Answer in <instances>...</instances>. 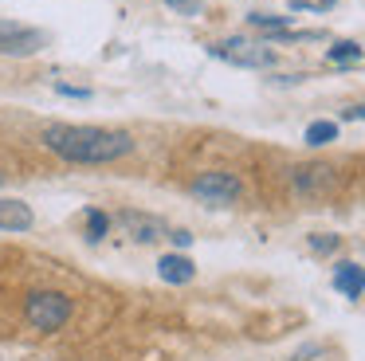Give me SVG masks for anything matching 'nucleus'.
Wrapping results in <instances>:
<instances>
[{
    "label": "nucleus",
    "instance_id": "3",
    "mask_svg": "<svg viewBox=\"0 0 365 361\" xmlns=\"http://www.w3.org/2000/svg\"><path fill=\"white\" fill-rule=\"evenodd\" d=\"M189 193L197 196V200L212 204V208H228V204L240 200L244 185H240V177L228 169H208V173H197V177H192Z\"/></svg>",
    "mask_w": 365,
    "mask_h": 361
},
{
    "label": "nucleus",
    "instance_id": "20",
    "mask_svg": "<svg viewBox=\"0 0 365 361\" xmlns=\"http://www.w3.org/2000/svg\"><path fill=\"white\" fill-rule=\"evenodd\" d=\"M0 185H4V173H0Z\"/></svg>",
    "mask_w": 365,
    "mask_h": 361
},
{
    "label": "nucleus",
    "instance_id": "5",
    "mask_svg": "<svg viewBox=\"0 0 365 361\" xmlns=\"http://www.w3.org/2000/svg\"><path fill=\"white\" fill-rule=\"evenodd\" d=\"M291 188L307 200H318V196H330L338 188V169L322 161H310V165H294L291 169Z\"/></svg>",
    "mask_w": 365,
    "mask_h": 361
},
{
    "label": "nucleus",
    "instance_id": "13",
    "mask_svg": "<svg viewBox=\"0 0 365 361\" xmlns=\"http://www.w3.org/2000/svg\"><path fill=\"white\" fill-rule=\"evenodd\" d=\"M338 138V122H310L307 126V146H330Z\"/></svg>",
    "mask_w": 365,
    "mask_h": 361
},
{
    "label": "nucleus",
    "instance_id": "8",
    "mask_svg": "<svg viewBox=\"0 0 365 361\" xmlns=\"http://www.w3.org/2000/svg\"><path fill=\"white\" fill-rule=\"evenodd\" d=\"M158 275L169 287H185V283H192V275H197V263H192L185 251H169V255L158 259Z\"/></svg>",
    "mask_w": 365,
    "mask_h": 361
},
{
    "label": "nucleus",
    "instance_id": "10",
    "mask_svg": "<svg viewBox=\"0 0 365 361\" xmlns=\"http://www.w3.org/2000/svg\"><path fill=\"white\" fill-rule=\"evenodd\" d=\"M334 287H338L346 298H361V290H365V267L338 263V271H334Z\"/></svg>",
    "mask_w": 365,
    "mask_h": 361
},
{
    "label": "nucleus",
    "instance_id": "19",
    "mask_svg": "<svg viewBox=\"0 0 365 361\" xmlns=\"http://www.w3.org/2000/svg\"><path fill=\"white\" fill-rule=\"evenodd\" d=\"M169 240H173L177 248L185 251V248H189V243H192V232H185V228H177V232H169Z\"/></svg>",
    "mask_w": 365,
    "mask_h": 361
},
{
    "label": "nucleus",
    "instance_id": "17",
    "mask_svg": "<svg viewBox=\"0 0 365 361\" xmlns=\"http://www.w3.org/2000/svg\"><path fill=\"white\" fill-rule=\"evenodd\" d=\"M56 94H63V98H91L87 86H71V83H56Z\"/></svg>",
    "mask_w": 365,
    "mask_h": 361
},
{
    "label": "nucleus",
    "instance_id": "9",
    "mask_svg": "<svg viewBox=\"0 0 365 361\" xmlns=\"http://www.w3.org/2000/svg\"><path fill=\"white\" fill-rule=\"evenodd\" d=\"M36 224L32 204L16 200V196H0V232H28Z\"/></svg>",
    "mask_w": 365,
    "mask_h": 361
},
{
    "label": "nucleus",
    "instance_id": "6",
    "mask_svg": "<svg viewBox=\"0 0 365 361\" xmlns=\"http://www.w3.org/2000/svg\"><path fill=\"white\" fill-rule=\"evenodd\" d=\"M48 47V31L20 20H0V55H36Z\"/></svg>",
    "mask_w": 365,
    "mask_h": 361
},
{
    "label": "nucleus",
    "instance_id": "7",
    "mask_svg": "<svg viewBox=\"0 0 365 361\" xmlns=\"http://www.w3.org/2000/svg\"><path fill=\"white\" fill-rule=\"evenodd\" d=\"M118 224L126 228V235H130V240H138V243H153V240H161V235H169L165 220L145 216V212H122Z\"/></svg>",
    "mask_w": 365,
    "mask_h": 361
},
{
    "label": "nucleus",
    "instance_id": "18",
    "mask_svg": "<svg viewBox=\"0 0 365 361\" xmlns=\"http://www.w3.org/2000/svg\"><path fill=\"white\" fill-rule=\"evenodd\" d=\"M361 118H365V102H361V106H346V110H341V122H361Z\"/></svg>",
    "mask_w": 365,
    "mask_h": 361
},
{
    "label": "nucleus",
    "instance_id": "4",
    "mask_svg": "<svg viewBox=\"0 0 365 361\" xmlns=\"http://www.w3.org/2000/svg\"><path fill=\"white\" fill-rule=\"evenodd\" d=\"M208 55L232 63V67H252V71L275 63V47L252 44V39H244V36H228V39H220V44H208Z\"/></svg>",
    "mask_w": 365,
    "mask_h": 361
},
{
    "label": "nucleus",
    "instance_id": "11",
    "mask_svg": "<svg viewBox=\"0 0 365 361\" xmlns=\"http://www.w3.org/2000/svg\"><path fill=\"white\" fill-rule=\"evenodd\" d=\"M247 24L259 31H267V36H275V31H287V24H291V16H271V12H252L247 16Z\"/></svg>",
    "mask_w": 365,
    "mask_h": 361
},
{
    "label": "nucleus",
    "instance_id": "16",
    "mask_svg": "<svg viewBox=\"0 0 365 361\" xmlns=\"http://www.w3.org/2000/svg\"><path fill=\"white\" fill-rule=\"evenodd\" d=\"M161 4L177 8L181 16H200V0H161Z\"/></svg>",
    "mask_w": 365,
    "mask_h": 361
},
{
    "label": "nucleus",
    "instance_id": "15",
    "mask_svg": "<svg viewBox=\"0 0 365 361\" xmlns=\"http://www.w3.org/2000/svg\"><path fill=\"white\" fill-rule=\"evenodd\" d=\"M310 248H314L318 255H330V251L338 248V235H330V232H322V235H310Z\"/></svg>",
    "mask_w": 365,
    "mask_h": 361
},
{
    "label": "nucleus",
    "instance_id": "2",
    "mask_svg": "<svg viewBox=\"0 0 365 361\" xmlns=\"http://www.w3.org/2000/svg\"><path fill=\"white\" fill-rule=\"evenodd\" d=\"M24 318L28 326H36L40 334H56L59 326H67L71 318V298L63 290H32L24 298Z\"/></svg>",
    "mask_w": 365,
    "mask_h": 361
},
{
    "label": "nucleus",
    "instance_id": "14",
    "mask_svg": "<svg viewBox=\"0 0 365 361\" xmlns=\"http://www.w3.org/2000/svg\"><path fill=\"white\" fill-rule=\"evenodd\" d=\"M106 232H110V216L103 208H91L87 212V240L98 243V240H106Z\"/></svg>",
    "mask_w": 365,
    "mask_h": 361
},
{
    "label": "nucleus",
    "instance_id": "12",
    "mask_svg": "<svg viewBox=\"0 0 365 361\" xmlns=\"http://www.w3.org/2000/svg\"><path fill=\"white\" fill-rule=\"evenodd\" d=\"M361 55H365L361 44H354V39H338V44L326 51V59H330V63H357Z\"/></svg>",
    "mask_w": 365,
    "mask_h": 361
},
{
    "label": "nucleus",
    "instance_id": "1",
    "mask_svg": "<svg viewBox=\"0 0 365 361\" xmlns=\"http://www.w3.org/2000/svg\"><path fill=\"white\" fill-rule=\"evenodd\" d=\"M43 149L56 153L59 161L71 165H110L134 153V138L126 130H110V126H79V122H51L40 133Z\"/></svg>",
    "mask_w": 365,
    "mask_h": 361
}]
</instances>
